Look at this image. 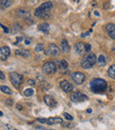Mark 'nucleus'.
I'll return each mask as SVG.
<instances>
[{
    "label": "nucleus",
    "mask_w": 115,
    "mask_h": 130,
    "mask_svg": "<svg viewBox=\"0 0 115 130\" xmlns=\"http://www.w3.org/2000/svg\"><path fill=\"white\" fill-rule=\"evenodd\" d=\"M53 5L51 2L48 1V2H45L43 4H42L39 7H37L35 10V15L38 18L41 19H47L50 17V13L49 11L52 8Z\"/></svg>",
    "instance_id": "1"
},
{
    "label": "nucleus",
    "mask_w": 115,
    "mask_h": 130,
    "mask_svg": "<svg viewBox=\"0 0 115 130\" xmlns=\"http://www.w3.org/2000/svg\"><path fill=\"white\" fill-rule=\"evenodd\" d=\"M90 89L92 92L99 94L107 89V83L103 78H94L90 82Z\"/></svg>",
    "instance_id": "2"
},
{
    "label": "nucleus",
    "mask_w": 115,
    "mask_h": 130,
    "mask_svg": "<svg viewBox=\"0 0 115 130\" xmlns=\"http://www.w3.org/2000/svg\"><path fill=\"white\" fill-rule=\"evenodd\" d=\"M97 57H96L95 54H89L87 57L83 58L82 61L81 62V66L82 69H90L95 65V63L97 62Z\"/></svg>",
    "instance_id": "3"
},
{
    "label": "nucleus",
    "mask_w": 115,
    "mask_h": 130,
    "mask_svg": "<svg viewBox=\"0 0 115 130\" xmlns=\"http://www.w3.org/2000/svg\"><path fill=\"white\" fill-rule=\"evenodd\" d=\"M10 80L12 84L15 87H20V86L23 83V76L17 72H11L10 73Z\"/></svg>",
    "instance_id": "4"
},
{
    "label": "nucleus",
    "mask_w": 115,
    "mask_h": 130,
    "mask_svg": "<svg viewBox=\"0 0 115 130\" xmlns=\"http://www.w3.org/2000/svg\"><path fill=\"white\" fill-rule=\"evenodd\" d=\"M16 14L18 15L19 17H20L21 19H23L24 21L27 22V23H34V20L32 19V16H31L30 13L27 10L24 9H18L16 11Z\"/></svg>",
    "instance_id": "5"
},
{
    "label": "nucleus",
    "mask_w": 115,
    "mask_h": 130,
    "mask_svg": "<svg viewBox=\"0 0 115 130\" xmlns=\"http://www.w3.org/2000/svg\"><path fill=\"white\" fill-rule=\"evenodd\" d=\"M42 70L46 74H53L57 71V67H56L55 63L52 61H47L43 65Z\"/></svg>",
    "instance_id": "6"
},
{
    "label": "nucleus",
    "mask_w": 115,
    "mask_h": 130,
    "mask_svg": "<svg viewBox=\"0 0 115 130\" xmlns=\"http://www.w3.org/2000/svg\"><path fill=\"white\" fill-rule=\"evenodd\" d=\"M70 98H71V100H72V102H74V103L83 102V101H85V100H88V96L81 94V93H79V92L72 93Z\"/></svg>",
    "instance_id": "7"
},
{
    "label": "nucleus",
    "mask_w": 115,
    "mask_h": 130,
    "mask_svg": "<svg viewBox=\"0 0 115 130\" xmlns=\"http://www.w3.org/2000/svg\"><path fill=\"white\" fill-rule=\"evenodd\" d=\"M72 78L77 85H81V84H82L85 81L86 77H85V75L83 73L76 71V72H74L72 74Z\"/></svg>",
    "instance_id": "8"
},
{
    "label": "nucleus",
    "mask_w": 115,
    "mask_h": 130,
    "mask_svg": "<svg viewBox=\"0 0 115 130\" xmlns=\"http://www.w3.org/2000/svg\"><path fill=\"white\" fill-rule=\"evenodd\" d=\"M10 54H11V50L8 46L5 45V46L0 47V61H6Z\"/></svg>",
    "instance_id": "9"
},
{
    "label": "nucleus",
    "mask_w": 115,
    "mask_h": 130,
    "mask_svg": "<svg viewBox=\"0 0 115 130\" xmlns=\"http://www.w3.org/2000/svg\"><path fill=\"white\" fill-rule=\"evenodd\" d=\"M60 86L62 90L66 93H70L74 90V87L72 86V84L69 83L67 80H62V81H60Z\"/></svg>",
    "instance_id": "10"
},
{
    "label": "nucleus",
    "mask_w": 115,
    "mask_h": 130,
    "mask_svg": "<svg viewBox=\"0 0 115 130\" xmlns=\"http://www.w3.org/2000/svg\"><path fill=\"white\" fill-rule=\"evenodd\" d=\"M44 103H46L47 105H48L49 107H55V106H57V101H56L55 99H54L52 96H50V95H45L44 96Z\"/></svg>",
    "instance_id": "11"
},
{
    "label": "nucleus",
    "mask_w": 115,
    "mask_h": 130,
    "mask_svg": "<svg viewBox=\"0 0 115 130\" xmlns=\"http://www.w3.org/2000/svg\"><path fill=\"white\" fill-rule=\"evenodd\" d=\"M105 29H106V32L108 33V35H109L112 39H115V24H112V23L107 24Z\"/></svg>",
    "instance_id": "12"
},
{
    "label": "nucleus",
    "mask_w": 115,
    "mask_h": 130,
    "mask_svg": "<svg viewBox=\"0 0 115 130\" xmlns=\"http://www.w3.org/2000/svg\"><path fill=\"white\" fill-rule=\"evenodd\" d=\"M48 51L50 54H52V55H54V56H58L60 53V48H59V46H58L57 45H55V44H50Z\"/></svg>",
    "instance_id": "13"
},
{
    "label": "nucleus",
    "mask_w": 115,
    "mask_h": 130,
    "mask_svg": "<svg viewBox=\"0 0 115 130\" xmlns=\"http://www.w3.org/2000/svg\"><path fill=\"white\" fill-rule=\"evenodd\" d=\"M62 124L63 123V119L60 117H56V118H49L46 120V124L48 125H55V124Z\"/></svg>",
    "instance_id": "14"
},
{
    "label": "nucleus",
    "mask_w": 115,
    "mask_h": 130,
    "mask_svg": "<svg viewBox=\"0 0 115 130\" xmlns=\"http://www.w3.org/2000/svg\"><path fill=\"white\" fill-rule=\"evenodd\" d=\"M15 54L18 56H22L24 58H27L30 56V52L27 49H18L15 51Z\"/></svg>",
    "instance_id": "15"
},
{
    "label": "nucleus",
    "mask_w": 115,
    "mask_h": 130,
    "mask_svg": "<svg viewBox=\"0 0 115 130\" xmlns=\"http://www.w3.org/2000/svg\"><path fill=\"white\" fill-rule=\"evenodd\" d=\"M74 48H75V51L77 54H81L85 50V45H84V44L81 43V42H77V43L75 44Z\"/></svg>",
    "instance_id": "16"
},
{
    "label": "nucleus",
    "mask_w": 115,
    "mask_h": 130,
    "mask_svg": "<svg viewBox=\"0 0 115 130\" xmlns=\"http://www.w3.org/2000/svg\"><path fill=\"white\" fill-rule=\"evenodd\" d=\"M37 28L40 31H42L43 33H48L49 30H50V25L47 22H43V23L39 24Z\"/></svg>",
    "instance_id": "17"
},
{
    "label": "nucleus",
    "mask_w": 115,
    "mask_h": 130,
    "mask_svg": "<svg viewBox=\"0 0 115 130\" xmlns=\"http://www.w3.org/2000/svg\"><path fill=\"white\" fill-rule=\"evenodd\" d=\"M61 49L63 51V53H65V54H67L70 51V46L68 45V42L66 39H63L61 41Z\"/></svg>",
    "instance_id": "18"
},
{
    "label": "nucleus",
    "mask_w": 115,
    "mask_h": 130,
    "mask_svg": "<svg viewBox=\"0 0 115 130\" xmlns=\"http://www.w3.org/2000/svg\"><path fill=\"white\" fill-rule=\"evenodd\" d=\"M21 26L20 25L19 23H15L13 25V27H12V30H11V33L12 34H16V33L20 32V30H21Z\"/></svg>",
    "instance_id": "19"
},
{
    "label": "nucleus",
    "mask_w": 115,
    "mask_h": 130,
    "mask_svg": "<svg viewBox=\"0 0 115 130\" xmlns=\"http://www.w3.org/2000/svg\"><path fill=\"white\" fill-rule=\"evenodd\" d=\"M108 75L109 77H111V78L115 79V65H111L108 70Z\"/></svg>",
    "instance_id": "20"
},
{
    "label": "nucleus",
    "mask_w": 115,
    "mask_h": 130,
    "mask_svg": "<svg viewBox=\"0 0 115 130\" xmlns=\"http://www.w3.org/2000/svg\"><path fill=\"white\" fill-rule=\"evenodd\" d=\"M97 61L99 64V66H104V65L106 64V60L104 55H99V57L97 58Z\"/></svg>",
    "instance_id": "21"
},
{
    "label": "nucleus",
    "mask_w": 115,
    "mask_h": 130,
    "mask_svg": "<svg viewBox=\"0 0 115 130\" xmlns=\"http://www.w3.org/2000/svg\"><path fill=\"white\" fill-rule=\"evenodd\" d=\"M0 90L2 91V92H4L5 94H13V91H12L8 87H6V86H1V87H0Z\"/></svg>",
    "instance_id": "22"
},
{
    "label": "nucleus",
    "mask_w": 115,
    "mask_h": 130,
    "mask_svg": "<svg viewBox=\"0 0 115 130\" xmlns=\"http://www.w3.org/2000/svg\"><path fill=\"white\" fill-rule=\"evenodd\" d=\"M34 94V90L32 88H27L24 91V95L27 96V97H29V96H32Z\"/></svg>",
    "instance_id": "23"
},
{
    "label": "nucleus",
    "mask_w": 115,
    "mask_h": 130,
    "mask_svg": "<svg viewBox=\"0 0 115 130\" xmlns=\"http://www.w3.org/2000/svg\"><path fill=\"white\" fill-rule=\"evenodd\" d=\"M35 51H36V53H39V52L43 51V44H37V45H36V48H35Z\"/></svg>",
    "instance_id": "24"
},
{
    "label": "nucleus",
    "mask_w": 115,
    "mask_h": 130,
    "mask_svg": "<svg viewBox=\"0 0 115 130\" xmlns=\"http://www.w3.org/2000/svg\"><path fill=\"white\" fill-rule=\"evenodd\" d=\"M64 117H65V119H67V120H69V121H72L73 119H74L73 116H71L70 114L67 113V112H65V113H64Z\"/></svg>",
    "instance_id": "25"
},
{
    "label": "nucleus",
    "mask_w": 115,
    "mask_h": 130,
    "mask_svg": "<svg viewBox=\"0 0 115 130\" xmlns=\"http://www.w3.org/2000/svg\"><path fill=\"white\" fill-rule=\"evenodd\" d=\"M60 65H61V67L63 68V69H67V66H68V63H67V61H65V60H62V61H60Z\"/></svg>",
    "instance_id": "26"
},
{
    "label": "nucleus",
    "mask_w": 115,
    "mask_h": 130,
    "mask_svg": "<svg viewBox=\"0 0 115 130\" xmlns=\"http://www.w3.org/2000/svg\"><path fill=\"white\" fill-rule=\"evenodd\" d=\"M12 5V1L11 0H5L4 3V7H8Z\"/></svg>",
    "instance_id": "27"
},
{
    "label": "nucleus",
    "mask_w": 115,
    "mask_h": 130,
    "mask_svg": "<svg viewBox=\"0 0 115 130\" xmlns=\"http://www.w3.org/2000/svg\"><path fill=\"white\" fill-rule=\"evenodd\" d=\"M6 104L7 105V106H12V105L13 104V101L12 99H7L6 101Z\"/></svg>",
    "instance_id": "28"
},
{
    "label": "nucleus",
    "mask_w": 115,
    "mask_h": 130,
    "mask_svg": "<svg viewBox=\"0 0 115 130\" xmlns=\"http://www.w3.org/2000/svg\"><path fill=\"white\" fill-rule=\"evenodd\" d=\"M90 49H91V46H90V44L85 45V52H90Z\"/></svg>",
    "instance_id": "29"
},
{
    "label": "nucleus",
    "mask_w": 115,
    "mask_h": 130,
    "mask_svg": "<svg viewBox=\"0 0 115 130\" xmlns=\"http://www.w3.org/2000/svg\"><path fill=\"white\" fill-rule=\"evenodd\" d=\"M27 83H28V85H30V86H35V85H36V81H35V79H32V78L28 79Z\"/></svg>",
    "instance_id": "30"
},
{
    "label": "nucleus",
    "mask_w": 115,
    "mask_h": 130,
    "mask_svg": "<svg viewBox=\"0 0 115 130\" xmlns=\"http://www.w3.org/2000/svg\"><path fill=\"white\" fill-rule=\"evenodd\" d=\"M46 119H42V118H39V119H37V121L40 123H42V124H45L46 123Z\"/></svg>",
    "instance_id": "31"
},
{
    "label": "nucleus",
    "mask_w": 115,
    "mask_h": 130,
    "mask_svg": "<svg viewBox=\"0 0 115 130\" xmlns=\"http://www.w3.org/2000/svg\"><path fill=\"white\" fill-rule=\"evenodd\" d=\"M5 78H6V76H5L4 72H2V71H0V79H1V80H5Z\"/></svg>",
    "instance_id": "32"
},
{
    "label": "nucleus",
    "mask_w": 115,
    "mask_h": 130,
    "mask_svg": "<svg viewBox=\"0 0 115 130\" xmlns=\"http://www.w3.org/2000/svg\"><path fill=\"white\" fill-rule=\"evenodd\" d=\"M0 26H1V27H2L3 29H4V30H5V32H6V33H8V32H9V30H8L9 29H8V28H6V27H5V26L3 25L2 23H0Z\"/></svg>",
    "instance_id": "33"
},
{
    "label": "nucleus",
    "mask_w": 115,
    "mask_h": 130,
    "mask_svg": "<svg viewBox=\"0 0 115 130\" xmlns=\"http://www.w3.org/2000/svg\"><path fill=\"white\" fill-rule=\"evenodd\" d=\"M25 44H26V45H30V44H31V39H29V38H26V39H25Z\"/></svg>",
    "instance_id": "34"
},
{
    "label": "nucleus",
    "mask_w": 115,
    "mask_h": 130,
    "mask_svg": "<svg viewBox=\"0 0 115 130\" xmlns=\"http://www.w3.org/2000/svg\"><path fill=\"white\" fill-rule=\"evenodd\" d=\"M91 31H92V30H91V29H90V30L89 31V32H86V33H82V34H81V38H84L85 36H88V35L90 34V33L91 32Z\"/></svg>",
    "instance_id": "35"
},
{
    "label": "nucleus",
    "mask_w": 115,
    "mask_h": 130,
    "mask_svg": "<svg viewBox=\"0 0 115 130\" xmlns=\"http://www.w3.org/2000/svg\"><path fill=\"white\" fill-rule=\"evenodd\" d=\"M16 108L18 109L19 110H22V108H23V107H22L20 104H16Z\"/></svg>",
    "instance_id": "36"
},
{
    "label": "nucleus",
    "mask_w": 115,
    "mask_h": 130,
    "mask_svg": "<svg viewBox=\"0 0 115 130\" xmlns=\"http://www.w3.org/2000/svg\"><path fill=\"white\" fill-rule=\"evenodd\" d=\"M4 3H5V0H0V6H4Z\"/></svg>",
    "instance_id": "37"
},
{
    "label": "nucleus",
    "mask_w": 115,
    "mask_h": 130,
    "mask_svg": "<svg viewBox=\"0 0 115 130\" xmlns=\"http://www.w3.org/2000/svg\"><path fill=\"white\" fill-rule=\"evenodd\" d=\"M94 13H95V14L97 15V16H99V13L97 11H95V12H94Z\"/></svg>",
    "instance_id": "38"
},
{
    "label": "nucleus",
    "mask_w": 115,
    "mask_h": 130,
    "mask_svg": "<svg viewBox=\"0 0 115 130\" xmlns=\"http://www.w3.org/2000/svg\"><path fill=\"white\" fill-rule=\"evenodd\" d=\"M87 111H88V112H89V113H90V112H91V110H90V109H89V110H87Z\"/></svg>",
    "instance_id": "39"
},
{
    "label": "nucleus",
    "mask_w": 115,
    "mask_h": 130,
    "mask_svg": "<svg viewBox=\"0 0 115 130\" xmlns=\"http://www.w3.org/2000/svg\"><path fill=\"white\" fill-rule=\"evenodd\" d=\"M0 116H3V112L0 111Z\"/></svg>",
    "instance_id": "40"
},
{
    "label": "nucleus",
    "mask_w": 115,
    "mask_h": 130,
    "mask_svg": "<svg viewBox=\"0 0 115 130\" xmlns=\"http://www.w3.org/2000/svg\"><path fill=\"white\" fill-rule=\"evenodd\" d=\"M15 130H16V129H15Z\"/></svg>",
    "instance_id": "41"
}]
</instances>
